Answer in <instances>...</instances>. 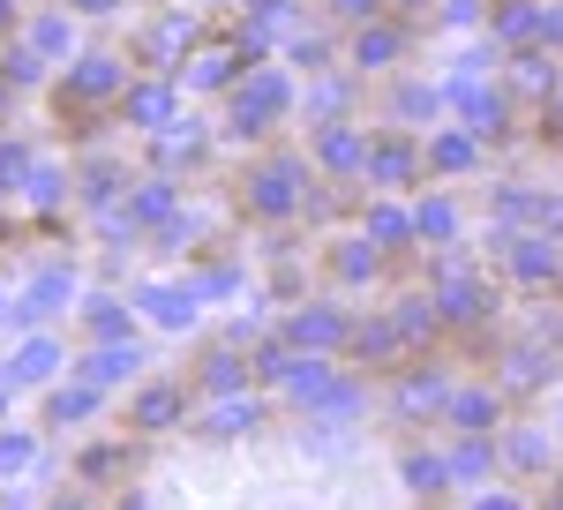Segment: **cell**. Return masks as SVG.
Segmentation results:
<instances>
[{
    "instance_id": "obj_1",
    "label": "cell",
    "mask_w": 563,
    "mask_h": 510,
    "mask_svg": "<svg viewBox=\"0 0 563 510\" xmlns=\"http://www.w3.org/2000/svg\"><path fill=\"white\" fill-rule=\"evenodd\" d=\"M278 113H286V76H256L233 98V121L241 127H263V121H278Z\"/></svg>"
},
{
    "instance_id": "obj_2",
    "label": "cell",
    "mask_w": 563,
    "mask_h": 510,
    "mask_svg": "<svg viewBox=\"0 0 563 510\" xmlns=\"http://www.w3.org/2000/svg\"><path fill=\"white\" fill-rule=\"evenodd\" d=\"M68 293H76V278H68V270H45L38 286L23 293L15 315H23V323H45V315H60V308H68Z\"/></svg>"
},
{
    "instance_id": "obj_3",
    "label": "cell",
    "mask_w": 563,
    "mask_h": 510,
    "mask_svg": "<svg viewBox=\"0 0 563 510\" xmlns=\"http://www.w3.org/2000/svg\"><path fill=\"white\" fill-rule=\"evenodd\" d=\"M53 368H60V353H53L45 339H31L23 353H15V361H8V368H0V390H15V382H45Z\"/></svg>"
},
{
    "instance_id": "obj_4",
    "label": "cell",
    "mask_w": 563,
    "mask_h": 510,
    "mask_svg": "<svg viewBox=\"0 0 563 510\" xmlns=\"http://www.w3.org/2000/svg\"><path fill=\"white\" fill-rule=\"evenodd\" d=\"M294 188H301V173H294V166H263L256 173V211H271V218L294 211Z\"/></svg>"
},
{
    "instance_id": "obj_5",
    "label": "cell",
    "mask_w": 563,
    "mask_h": 510,
    "mask_svg": "<svg viewBox=\"0 0 563 510\" xmlns=\"http://www.w3.org/2000/svg\"><path fill=\"white\" fill-rule=\"evenodd\" d=\"M368 173H376V180H390V188H398V180H413V173H421V158H413V151H406V143H376V151H368Z\"/></svg>"
},
{
    "instance_id": "obj_6",
    "label": "cell",
    "mask_w": 563,
    "mask_h": 510,
    "mask_svg": "<svg viewBox=\"0 0 563 510\" xmlns=\"http://www.w3.org/2000/svg\"><path fill=\"white\" fill-rule=\"evenodd\" d=\"M294 339H301V345H339V339H346V323H339L331 308H301V315H294Z\"/></svg>"
},
{
    "instance_id": "obj_7",
    "label": "cell",
    "mask_w": 563,
    "mask_h": 510,
    "mask_svg": "<svg viewBox=\"0 0 563 510\" xmlns=\"http://www.w3.org/2000/svg\"><path fill=\"white\" fill-rule=\"evenodd\" d=\"M143 308H151V315H158V323H188V315H196V293H174V286H143Z\"/></svg>"
},
{
    "instance_id": "obj_8",
    "label": "cell",
    "mask_w": 563,
    "mask_h": 510,
    "mask_svg": "<svg viewBox=\"0 0 563 510\" xmlns=\"http://www.w3.org/2000/svg\"><path fill=\"white\" fill-rule=\"evenodd\" d=\"M129 368H143V353H135V345H106V353H90L84 376H90V382H121Z\"/></svg>"
},
{
    "instance_id": "obj_9",
    "label": "cell",
    "mask_w": 563,
    "mask_h": 510,
    "mask_svg": "<svg viewBox=\"0 0 563 510\" xmlns=\"http://www.w3.org/2000/svg\"><path fill=\"white\" fill-rule=\"evenodd\" d=\"M188 31H196V23H188V8H180V15H166V23L143 38V53H151V60H166V53H180V45H188Z\"/></svg>"
},
{
    "instance_id": "obj_10",
    "label": "cell",
    "mask_w": 563,
    "mask_h": 510,
    "mask_svg": "<svg viewBox=\"0 0 563 510\" xmlns=\"http://www.w3.org/2000/svg\"><path fill=\"white\" fill-rule=\"evenodd\" d=\"M286 390H294V398H308V406H323V398H331V390H339V382L323 376V368H316V361H301V368H286Z\"/></svg>"
},
{
    "instance_id": "obj_11",
    "label": "cell",
    "mask_w": 563,
    "mask_h": 510,
    "mask_svg": "<svg viewBox=\"0 0 563 510\" xmlns=\"http://www.w3.org/2000/svg\"><path fill=\"white\" fill-rule=\"evenodd\" d=\"M323 166H368V151H361V135H346V127H323Z\"/></svg>"
},
{
    "instance_id": "obj_12",
    "label": "cell",
    "mask_w": 563,
    "mask_h": 510,
    "mask_svg": "<svg viewBox=\"0 0 563 510\" xmlns=\"http://www.w3.org/2000/svg\"><path fill=\"white\" fill-rule=\"evenodd\" d=\"M174 413H180L174 390H143L135 398V428H174Z\"/></svg>"
},
{
    "instance_id": "obj_13",
    "label": "cell",
    "mask_w": 563,
    "mask_h": 510,
    "mask_svg": "<svg viewBox=\"0 0 563 510\" xmlns=\"http://www.w3.org/2000/svg\"><path fill=\"white\" fill-rule=\"evenodd\" d=\"M129 113H135L143 127H166V113H174V98H166V84H143V90L129 98Z\"/></svg>"
},
{
    "instance_id": "obj_14",
    "label": "cell",
    "mask_w": 563,
    "mask_h": 510,
    "mask_svg": "<svg viewBox=\"0 0 563 510\" xmlns=\"http://www.w3.org/2000/svg\"><path fill=\"white\" fill-rule=\"evenodd\" d=\"M241 428H256V406H249V398H225L211 413V435H241Z\"/></svg>"
},
{
    "instance_id": "obj_15",
    "label": "cell",
    "mask_w": 563,
    "mask_h": 510,
    "mask_svg": "<svg viewBox=\"0 0 563 510\" xmlns=\"http://www.w3.org/2000/svg\"><path fill=\"white\" fill-rule=\"evenodd\" d=\"M113 84H121V76H113V60H84V68H76V98H106Z\"/></svg>"
},
{
    "instance_id": "obj_16",
    "label": "cell",
    "mask_w": 563,
    "mask_h": 510,
    "mask_svg": "<svg viewBox=\"0 0 563 510\" xmlns=\"http://www.w3.org/2000/svg\"><path fill=\"white\" fill-rule=\"evenodd\" d=\"M90 406H98V382H76V390H60V398H53V421H84Z\"/></svg>"
},
{
    "instance_id": "obj_17",
    "label": "cell",
    "mask_w": 563,
    "mask_h": 510,
    "mask_svg": "<svg viewBox=\"0 0 563 510\" xmlns=\"http://www.w3.org/2000/svg\"><path fill=\"white\" fill-rule=\"evenodd\" d=\"M429 158H435V166H451V173H459V166H474V135H435V151H429Z\"/></svg>"
},
{
    "instance_id": "obj_18",
    "label": "cell",
    "mask_w": 563,
    "mask_h": 510,
    "mask_svg": "<svg viewBox=\"0 0 563 510\" xmlns=\"http://www.w3.org/2000/svg\"><path fill=\"white\" fill-rule=\"evenodd\" d=\"M466 113H474V135H496V127H504V106H496L488 90H466Z\"/></svg>"
},
{
    "instance_id": "obj_19",
    "label": "cell",
    "mask_w": 563,
    "mask_h": 510,
    "mask_svg": "<svg viewBox=\"0 0 563 510\" xmlns=\"http://www.w3.org/2000/svg\"><path fill=\"white\" fill-rule=\"evenodd\" d=\"M166 211H174V188H166V180H151V188L135 196V211H129V218H143V225H151V218H166Z\"/></svg>"
},
{
    "instance_id": "obj_20",
    "label": "cell",
    "mask_w": 563,
    "mask_h": 510,
    "mask_svg": "<svg viewBox=\"0 0 563 510\" xmlns=\"http://www.w3.org/2000/svg\"><path fill=\"white\" fill-rule=\"evenodd\" d=\"M519 270H526V278H556V248H549V241H526Z\"/></svg>"
},
{
    "instance_id": "obj_21",
    "label": "cell",
    "mask_w": 563,
    "mask_h": 510,
    "mask_svg": "<svg viewBox=\"0 0 563 510\" xmlns=\"http://www.w3.org/2000/svg\"><path fill=\"white\" fill-rule=\"evenodd\" d=\"M451 413H459L466 428H488V421H496V398H481V390H466V398H451Z\"/></svg>"
},
{
    "instance_id": "obj_22",
    "label": "cell",
    "mask_w": 563,
    "mask_h": 510,
    "mask_svg": "<svg viewBox=\"0 0 563 510\" xmlns=\"http://www.w3.org/2000/svg\"><path fill=\"white\" fill-rule=\"evenodd\" d=\"M443 315H481V286L451 278V286H443Z\"/></svg>"
},
{
    "instance_id": "obj_23",
    "label": "cell",
    "mask_w": 563,
    "mask_h": 510,
    "mask_svg": "<svg viewBox=\"0 0 563 510\" xmlns=\"http://www.w3.org/2000/svg\"><path fill=\"white\" fill-rule=\"evenodd\" d=\"M31 458H38V443H31V435H0V473H23Z\"/></svg>"
},
{
    "instance_id": "obj_24",
    "label": "cell",
    "mask_w": 563,
    "mask_h": 510,
    "mask_svg": "<svg viewBox=\"0 0 563 510\" xmlns=\"http://www.w3.org/2000/svg\"><path fill=\"white\" fill-rule=\"evenodd\" d=\"M368 241H384V248H390V241H406V218H398V211H368Z\"/></svg>"
},
{
    "instance_id": "obj_25",
    "label": "cell",
    "mask_w": 563,
    "mask_h": 510,
    "mask_svg": "<svg viewBox=\"0 0 563 510\" xmlns=\"http://www.w3.org/2000/svg\"><path fill=\"white\" fill-rule=\"evenodd\" d=\"M398 406H406V413H429V406H443V382H406Z\"/></svg>"
},
{
    "instance_id": "obj_26",
    "label": "cell",
    "mask_w": 563,
    "mask_h": 510,
    "mask_svg": "<svg viewBox=\"0 0 563 510\" xmlns=\"http://www.w3.org/2000/svg\"><path fill=\"white\" fill-rule=\"evenodd\" d=\"M23 173H31V151H23V143H0V188L23 180Z\"/></svg>"
},
{
    "instance_id": "obj_27",
    "label": "cell",
    "mask_w": 563,
    "mask_h": 510,
    "mask_svg": "<svg viewBox=\"0 0 563 510\" xmlns=\"http://www.w3.org/2000/svg\"><path fill=\"white\" fill-rule=\"evenodd\" d=\"M451 225H459L451 203H429V211H421V233H429V241H451Z\"/></svg>"
},
{
    "instance_id": "obj_28",
    "label": "cell",
    "mask_w": 563,
    "mask_h": 510,
    "mask_svg": "<svg viewBox=\"0 0 563 510\" xmlns=\"http://www.w3.org/2000/svg\"><path fill=\"white\" fill-rule=\"evenodd\" d=\"M225 76H233V53H203L196 60V84H225Z\"/></svg>"
},
{
    "instance_id": "obj_29",
    "label": "cell",
    "mask_w": 563,
    "mask_h": 510,
    "mask_svg": "<svg viewBox=\"0 0 563 510\" xmlns=\"http://www.w3.org/2000/svg\"><path fill=\"white\" fill-rule=\"evenodd\" d=\"M443 473H451V466H443V458H413V466H406V480H413V488H435Z\"/></svg>"
},
{
    "instance_id": "obj_30",
    "label": "cell",
    "mask_w": 563,
    "mask_h": 510,
    "mask_svg": "<svg viewBox=\"0 0 563 510\" xmlns=\"http://www.w3.org/2000/svg\"><path fill=\"white\" fill-rule=\"evenodd\" d=\"M0 76H15V84H31V76H38V53H8V60H0Z\"/></svg>"
},
{
    "instance_id": "obj_31",
    "label": "cell",
    "mask_w": 563,
    "mask_h": 510,
    "mask_svg": "<svg viewBox=\"0 0 563 510\" xmlns=\"http://www.w3.org/2000/svg\"><path fill=\"white\" fill-rule=\"evenodd\" d=\"M60 45H68V23H60V15H45V23H38V53H60Z\"/></svg>"
},
{
    "instance_id": "obj_32",
    "label": "cell",
    "mask_w": 563,
    "mask_h": 510,
    "mask_svg": "<svg viewBox=\"0 0 563 510\" xmlns=\"http://www.w3.org/2000/svg\"><path fill=\"white\" fill-rule=\"evenodd\" d=\"M390 53H398L390 31H368V38H361V60H390Z\"/></svg>"
},
{
    "instance_id": "obj_33",
    "label": "cell",
    "mask_w": 563,
    "mask_h": 510,
    "mask_svg": "<svg viewBox=\"0 0 563 510\" xmlns=\"http://www.w3.org/2000/svg\"><path fill=\"white\" fill-rule=\"evenodd\" d=\"M31 196H38V203H60V173H31Z\"/></svg>"
},
{
    "instance_id": "obj_34",
    "label": "cell",
    "mask_w": 563,
    "mask_h": 510,
    "mask_svg": "<svg viewBox=\"0 0 563 510\" xmlns=\"http://www.w3.org/2000/svg\"><path fill=\"white\" fill-rule=\"evenodd\" d=\"M511 376H519V382L541 376V353H533V345H519V353H511Z\"/></svg>"
},
{
    "instance_id": "obj_35",
    "label": "cell",
    "mask_w": 563,
    "mask_h": 510,
    "mask_svg": "<svg viewBox=\"0 0 563 510\" xmlns=\"http://www.w3.org/2000/svg\"><path fill=\"white\" fill-rule=\"evenodd\" d=\"M211 382H218V390H233V382H241V361H233V353H218V361H211Z\"/></svg>"
},
{
    "instance_id": "obj_36",
    "label": "cell",
    "mask_w": 563,
    "mask_h": 510,
    "mask_svg": "<svg viewBox=\"0 0 563 510\" xmlns=\"http://www.w3.org/2000/svg\"><path fill=\"white\" fill-rule=\"evenodd\" d=\"M90 323H98V339H121V331H129V315H121V308H98Z\"/></svg>"
},
{
    "instance_id": "obj_37",
    "label": "cell",
    "mask_w": 563,
    "mask_h": 510,
    "mask_svg": "<svg viewBox=\"0 0 563 510\" xmlns=\"http://www.w3.org/2000/svg\"><path fill=\"white\" fill-rule=\"evenodd\" d=\"M481 466H488V451H481V443H466V451H459V458H451V473H466V480H474Z\"/></svg>"
},
{
    "instance_id": "obj_38",
    "label": "cell",
    "mask_w": 563,
    "mask_h": 510,
    "mask_svg": "<svg viewBox=\"0 0 563 510\" xmlns=\"http://www.w3.org/2000/svg\"><path fill=\"white\" fill-rule=\"evenodd\" d=\"M339 270H346V278H368V270H376V255H361V248H346V255H339Z\"/></svg>"
},
{
    "instance_id": "obj_39",
    "label": "cell",
    "mask_w": 563,
    "mask_h": 510,
    "mask_svg": "<svg viewBox=\"0 0 563 510\" xmlns=\"http://www.w3.org/2000/svg\"><path fill=\"white\" fill-rule=\"evenodd\" d=\"M481 510H519V503H511V496H488V503H481Z\"/></svg>"
},
{
    "instance_id": "obj_40",
    "label": "cell",
    "mask_w": 563,
    "mask_h": 510,
    "mask_svg": "<svg viewBox=\"0 0 563 510\" xmlns=\"http://www.w3.org/2000/svg\"><path fill=\"white\" fill-rule=\"evenodd\" d=\"M76 8H113V0H76Z\"/></svg>"
},
{
    "instance_id": "obj_41",
    "label": "cell",
    "mask_w": 563,
    "mask_h": 510,
    "mask_svg": "<svg viewBox=\"0 0 563 510\" xmlns=\"http://www.w3.org/2000/svg\"><path fill=\"white\" fill-rule=\"evenodd\" d=\"M53 510H84V503H68V496H60V503H53Z\"/></svg>"
},
{
    "instance_id": "obj_42",
    "label": "cell",
    "mask_w": 563,
    "mask_h": 510,
    "mask_svg": "<svg viewBox=\"0 0 563 510\" xmlns=\"http://www.w3.org/2000/svg\"><path fill=\"white\" fill-rule=\"evenodd\" d=\"M0 510H15V503H0Z\"/></svg>"
},
{
    "instance_id": "obj_43",
    "label": "cell",
    "mask_w": 563,
    "mask_h": 510,
    "mask_svg": "<svg viewBox=\"0 0 563 510\" xmlns=\"http://www.w3.org/2000/svg\"><path fill=\"white\" fill-rule=\"evenodd\" d=\"M0 98H8V90H0Z\"/></svg>"
},
{
    "instance_id": "obj_44",
    "label": "cell",
    "mask_w": 563,
    "mask_h": 510,
    "mask_svg": "<svg viewBox=\"0 0 563 510\" xmlns=\"http://www.w3.org/2000/svg\"><path fill=\"white\" fill-rule=\"evenodd\" d=\"M0 8H8V0H0Z\"/></svg>"
},
{
    "instance_id": "obj_45",
    "label": "cell",
    "mask_w": 563,
    "mask_h": 510,
    "mask_svg": "<svg viewBox=\"0 0 563 510\" xmlns=\"http://www.w3.org/2000/svg\"><path fill=\"white\" fill-rule=\"evenodd\" d=\"M556 510H563V503H556Z\"/></svg>"
}]
</instances>
